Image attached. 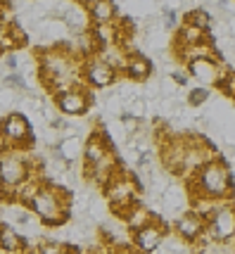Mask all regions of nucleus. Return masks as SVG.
<instances>
[{"instance_id": "f257e3e1", "label": "nucleus", "mask_w": 235, "mask_h": 254, "mask_svg": "<svg viewBox=\"0 0 235 254\" xmlns=\"http://www.w3.org/2000/svg\"><path fill=\"white\" fill-rule=\"evenodd\" d=\"M26 207L45 226H62L69 219V211H71V195L67 190L43 181L38 192L31 197V202Z\"/></svg>"}, {"instance_id": "f03ea898", "label": "nucleus", "mask_w": 235, "mask_h": 254, "mask_svg": "<svg viewBox=\"0 0 235 254\" xmlns=\"http://www.w3.org/2000/svg\"><path fill=\"white\" fill-rule=\"evenodd\" d=\"M195 197H209V199H224L231 195L233 190V181H231V171L221 159H212L204 166L195 171Z\"/></svg>"}, {"instance_id": "7ed1b4c3", "label": "nucleus", "mask_w": 235, "mask_h": 254, "mask_svg": "<svg viewBox=\"0 0 235 254\" xmlns=\"http://www.w3.org/2000/svg\"><path fill=\"white\" fill-rule=\"evenodd\" d=\"M31 176V162L22 150H5L0 155V195L7 202H12L14 190L24 186Z\"/></svg>"}, {"instance_id": "20e7f679", "label": "nucleus", "mask_w": 235, "mask_h": 254, "mask_svg": "<svg viewBox=\"0 0 235 254\" xmlns=\"http://www.w3.org/2000/svg\"><path fill=\"white\" fill-rule=\"evenodd\" d=\"M107 202L119 216H128V211L135 207L138 202V181L131 174H126L121 169L114 171V176L102 186Z\"/></svg>"}, {"instance_id": "39448f33", "label": "nucleus", "mask_w": 235, "mask_h": 254, "mask_svg": "<svg viewBox=\"0 0 235 254\" xmlns=\"http://www.w3.org/2000/svg\"><path fill=\"white\" fill-rule=\"evenodd\" d=\"M0 135L5 138L10 150H22L31 143V124L22 112H10L0 122Z\"/></svg>"}, {"instance_id": "423d86ee", "label": "nucleus", "mask_w": 235, "mask_h": 254, "mask_svg": "<svg viewBox=\"0 0 235 254\" xmlns=\"http://www.w3.org/2000/svg\"><path fill=\"white\" fill-rule=\"evenodd\" d=\"M207 238L216 243H231L235 238V207L219 204L207 221Z\"/></svg>"}, {"instance_id": "0eeeda50", "label": "nucleus", "mask_w": 235, "mask_h": 254, "mask_svg": "<svg viewBox=\"0 0 235 254\" xmlns=\"http://www.w3.org/2000/svg\"><path fill=\"white\" fill-rule=\"evenodd\" d=\"M81 76L86 78L90 88H107L117 81V71H114L110 64H105L98 55L88 57L83 66H81Z\"/></svg>"}, {"instance_id": "6e6552de", "label": "nucleus", "mask_w": 235, "mask_h": 254, "mask_svg": "<svg viewBox=\"0 0 235 254\" xmlns=\"http://www.w3.org/2000/svg\"><path fill=\"white\" fill-rule=\"evenodd\" d=\"M55 105L57 110L67 117H81L90 110V95H88V88L86 86H76L71 90H64L55 95Z\"/></svg>"}, {"instance_id": "1a4fd4ad", "label": "nucleus", "mask_w": 235, "mask_h": 254, "mask_svg": "<svg viewBox=\"0 0 235 254\" xmlns=\"http://www.w3.org/2000/svg\"><path fill=\"white\" fill-rule=\"evenodd\" d=\"M133 247L138 252H145V254H152L159 250V245L164 243V223L159 219H152L150 223H145L143 228L133 231Z\"/></svg>"}, {"instance_id": "9d476101", "label": "nucleus", "mask_w": 235, "mask_h": 254, "mask_svg": "<svg viewBox=\"0 0 235 254\" xmlns=\"http://www.w3.org/2000/svg\"><path fill=\"white\" fill-rule=\"evenodd\" d=\"M188 74L192 78H197L200 83L207 86H219L221 78H224V66L219 64L212 57H204V60H192L188 62Z\"/></svg>"}, {"instance_id": "9b49d317", "label": "nucleus", "mask_w": 235, "mask_h": 254, "mask_svg": "<svg viewBox=\"0 0 235 254\" xmlns=\"http://www.w3.org/2000/svg\"><path fill=\"white\" fill-rule=\"evenodd\" d=\"M62 24L67 26V31H74V33H88L93 22H90L88 17V10H86V5H67L64 10H62Z\"/></svg>"}, {"instance_id": "f8f14e48", "label": "nucleus", "mask_w": 235, "mask_h": 254, "mask_svg": "<svg viewBox=\"0 0 235 254\" xmlns=\"http://www.w3.org/2000/svg\"><path fill=\"white\" fill-rule=\"evenodd\" d=\"M204 219H200L195 211H188V214H183L176 223V233H178L180 240H185V243H195V240H200L202 235H204Z\"/></svg>"}, {"instance_id": "ddd939ff", "label": "nucleus", "mask_w": 235, "mask_h": 254, "mask_svg": "<svg viewBox=\"0 0 235 254\" xmlns=\"http://www.w3.org/2000/svg\"><path fill=\"white\" fill-rule=\"evenodd\" d=\"M0 250L5 254H24L26 250V240L22 238V233L5 221H0Z\"/></svg>"}, {"instance_id": "4468645a", "label": "nucleus", "mask_w": 235, "mask_h": 254, "mask_svg": "<svg viewBox=\"0 0 235 254\" xmlns=\"http://www.w3.org/2000/svg\"><path fill=\"white\" fill-rule=\"evenodd\" d=\"M86 10H88V17L93 24H114L117 19V5L110 2V0H98V2H88L86 5Z\"/></svg>"}, {"instance_id": "2eb2a0df", "label": "nucleus", "mask_w": 235, "mask_h": 254, "mask_svg": "<svg viewBox=\"0 0 235 254\" xmlns=\"http://www.w3.org/2000/svg\"><path fill=\"white\" fill-rule=\"evenodd\" d=\"M55 152L62 162L71 164V162H78V159L83 157V143H81L78 135H64V138L57 143Z\"/></svg>"}, {"instance_id": "dca6fc26", "label": "nucleus", "mask_w": 235, "mask_h": 254, "mask_svg": "<svg viewBox=\"0 0 235 254\" xmlns=\"http://www.w3.org/2000/svg\"><path fill=\"white\" fill-rule=\"evenodd\" d=\"M150 71H152L150 60H145L143 55H128L126 66H123V74L128 78H133V81H145V78L150 76Z\"/></svg>"}, {"instance_id": "f3484780", "label": "nucleus", "mask_w": 235, "mask_h": 254, "mask_svg": "<svg viewBox=\"0 0 235 254\" xmlns=\"http://www.w3.org/2000/svg\"><path fill=\"white\" fill-rule=\"evenodd\" d=\"M180 57L185 60V64L192 62V60H204V57H212L216 60V53H214L212 43H207V41H202V43H195V45H188V48H178Z\"/></svg>"}, {"instance_id": "a211bd4d", "label": "nucleus", "mask_w": 235, "mask_h": 254, "mask_svg": "<svg viewBox=\"0 0 235 254\" xmlns=\"http://www.w3.org/2000/svg\"><path fill=\"white\" fill-rule=\"evenodd\" d=\"M183 24H190V26H195V29H200V31L207 33L209 24H212V14L204 10V7H197V10H190L185 14V22Z\"/></svg>"}, {"instance_id": "6ab92c4d", "label": "nucleus", "mask_w": 235, "mask_h": 254, "mask_svg": "<svg viewBox=\"0 0 235 254\" xmlns=\"http://www.w3.org/2000/svg\"><path fill=\"white\" fill-rule=\"evenodd\" d=\"M145 110H147V102H145V100H143V98H131L128 107H126V114L140 122V119L145 117Z\"/></svg>"}, {"instance_id": "aec40b11", "label": "nucleus", "mask_w": 235, "mask_h": 254, "mask_svg": "<svg viewBox=\"0 0 235 254\" xmlns=\"http://www.w3.org/2000/svg\"><path fill=\"white\" fill-rule=\"evenodd\" d=\"M121 126H123V131H126V135H135V133H140V122L133 119V117H128L126 112L121 114Z\"/></svg>"}, {"instance_id": "412c9836", "label": "nucleus", "mask_w": 235, "mask_h": 254, "mask_svg": "<svg viewBox=\"0 0 235 254\" xmlns=\"http://www.w3.org/2000/svg\"><path fill=\"white\" fill-rule=\"evenodd\" d=\"M207 98H209V90L207 88H195V90H190V95H188V105H192V107L204 105Z\"/></svg>"}, {"instance_id": "4be33fe9", "label": "nucleus", "mask_w": 235, "mask_h": 254, "mask_svg": "<svg viewBox=\"0 0 235 254\" xmlns=\"http://www.w3.org/2000/svg\"><path fill=\"white\" fill-rule=\"evenodd\" d=\"M219 88L224 90L226 95H231V98H235V74H228V76L221 78Z\"/></svg>"}, {"instance_id": "5701e85b", "label": "nucleus", "mask_w": 235, "mask_h": 254, "mask_svg": "<svg viewBox=\"0 0 235 254\" xmlns=\"http://www.w3.org/2000/svg\"><path fill=\"white\" fill-rule=\"evenodd\" d=\"M174 78H176L178 86H185V83H188V76H185L183 71H174Z\"/></svg>"}, {"instance_id": "b1692460", "label": "nucleus", "mask_w": 235, "mask_h": 254, "mask_svg": "<svg viewBox=\"0 0 235 254\" xmlns=\"http://www.w3.org/2000/svg\"><path fill=\"white\" fill-rule=\"evenodd\" d=\"M114 254H140V252H135L131 247H119V252H114Z\"/></svg>"}, {"instance_id": "393cba45", "label": "nucleus", "mask_w": 235, "mask_h": 254, "mask_svg": "<svg viewBox=\"0 0 235 254\" xmlns=\"http://www.w3.org/2000/svg\"><path fill=\"white\" fill-rule=\"evenodd\" d=\"M5 150H10V147H7V143H5V138H2V135H0V155H2V152H5Z\"/></svg>"}, {"instance_id": "a878e982", "label": "nucleus", "mask_w": 235, "mask_h": 254, "mask_svg": "<svg viewBox=\"0 0 235 254\" xmlns=\"http://www.w3.org/2000/svg\"><path fill=\"white\" fill-rule=\"evenodd\" d=\"M5 31H7V22H2V19H0V36H2Z\"/></svg>"}, {"instance_id": "bb28decb", "label": "nucleus", "mask_w": 235, "mask_h": 254, "mask_svg": "<svg viewBox=\"0 0 235 254\" xmlns=\"http://www.w3.org/2000/svg\"><path fill=\"white\" fill-rule=\"evenodd\" d=\"M24 254H36L34 250H29V247H26V250H24Z\"/></svg>"}]
</instances>
